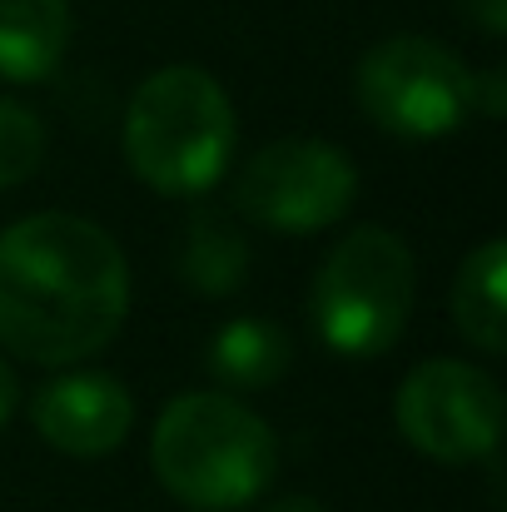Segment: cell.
I'll use <instances>...</instances> for the list:
<instances>
[{"instance_id": "1", "label": "cell", "mask_w": 507, "mask_h": 512, "mask_svg": "<svg viewBox=\"0 0 507 512\" xmlns=\"http://www.w3.org/2000/svg\"><path fill=\"white\" fill-rule=\"evenodd\" d=\"M130 264L110 229L80 214H25L0 234V348L70 368L120 334Z\"/></svg>"}, {"instance_id": "2", "label": "cell", "mask_w": 507, "mask_h": 512, "mask_svg": "<svg viewBox=\"0 0 507 512\" xmlns=\"http://www.w3.org/2000/svg\"><path fill=\"white\" fill-rule=\"evenodd\" d=\"M155 478L174 503L194 512L249 508L279 468L274 428L224 388L179 393L150 438Z\"/></svg>"}, {"instance_id": "3", "label": "cell", "mask_w": 507, "mask_h": 512, "mask_svg": "<svg viewBox=\"0 0 507 512\" xmlns=\"http://www.w3.org/2000/svg\"><path fill=\"white\" fill-rule=\"evenodd\" d=\"M229 90L199 65L155 70L125 110V160L140 184L169 199H189L219 184L234 155Z\"/></svg>"}, {"instance_id": "4", "label": "cell", "mask_w": 507, "mask_h": 512, "mask_svg": "<svg viewBox=\"0 0 507 512\" xmlns=\"http://www.w3.org/2000/svg\"><path fill=\"white\" fill-rule=\"evenodd\" d=\"M413 294H418L413 249L393 229L363 224L348 229L319 264L309 289V319L329 353L378 358L408 329Z\"/></svg>"}, {"instance_id": "5", "label": "cell", "mask_w": 507, "mask_h": 512, "mask_svg": "<svg viewBox=\"0 0 507 512\" xmlns=\"http://www.w3.org/2000/svg\"><path fill=\"white\" fill-rule=\"evenodd\" d=\"M353 85L363 115L398 140H438L473 115V70L428 35L378 40L358 60Z\"/></svg>"}, {"instance_id": "6", "label": "cell", "mask_w": 507, "mask_h": 512, "mask_svg": "<svg viewBox=\"0 0 507 512\" xmlns=\"http://www.w3.org/2000/svg\"><path fill=\"white\" fill-rule=\"evenodd\" d=\"M358 199V165L314 135L264 145L234 179V209L274 234L334 229Z\"/></svg>"}, {"instance_id": "7", "label": "cell", "mask_w": 507, "mask_h": 512, "mask_svg": "<svg viewBox=\"0 0 507 512\" xmlns=\"http://www.w3.org/2000/svg\"><path fill=\"white\" fill-rule=\"evenodd\" d=\"M398 433L433 463H478L498 453L503 438V393L498 378L463 358L418 363L393 398Z\"/></svg>"}, {"instance_id": "8", "label": "cell", "mask_w": 507, "mask_h": 512, "mask_svg": "<svg viewBox=\"0 0 507 512\" xmlns=\"http://www.w3.org/2000/svg\"><path fill=\"white\" fill-rule=\"evenodd\" d=\"M35 433L65 458H105L135 428V398L110 373H55L30 398Z\"/></svg>"}, {"instance_id": "9", "label": "cell", "mask_w": 507, "mask_h": 512, "mask_svg": "<svg viewBox=\"0 0 507 512\" xmlns=\"http://www.w3.org/2000/svg\"><path fill=\"white\" fill-rule=\"evenodd\" d=\"M174 264H179V279L189 289H199L209 299H224V294L244 289V279H249V239H244V229L234 224L229 209L199 204L184 219Z\"/></svg>"}, {"instance_id": "10", "label": "cell", "mask_w": 507, "mask_h": 512, "mask_svg": "<svg viewBox=\"0 0 507 512\" xmlns=\"http://www.w3.org/2000/svg\"><path fill=\"white\" fill-rule=\"evenodd\" d=\"M70 45L65 0H0V80L35 85L45 80Z\"/></svg>"}, {"instance_id": "11", "label": "cell", "mask_w": 507, "mask_h": 512, "mask_svg": "<svg viewBox=\"0 0 507 512\" xmlns=\"http://www.w3.org/2000/svg\"><path fill=\"white\" fill-rule=\"evenodd\" d=\"M294 343L269 319H229L209 339V373L229 393H264L289 373Z\"/></svg>"}, {"instance_id": "12", "label": "cell", "mask_w": 507, "mask_h": 512, "mask_svg": "<svg viewBox=\"0 0 507 512\" xmlns=\"http://www.w3.org/2000/svg\"><path fill=\"white\" fill-rule=\"evenodd\" d=\"M503 274H507V244L488 239L478 244L453 284V324L458 334L483 348V353H503L507 348V309H503Z\"/></svg>"}, {"instance_id": "13", "label": "cell", "mask_w": 507, "mask_h": 512, "mask_svg": "<svg viewBox=\"0 0 507 512\" xmlns=\"http://www.w3.org/2000/svg\"><path fill=\"white\" fill-rule=\"evenodd\" d=\"M45 160V120L20 100H0V194L25 184Z\"/></svg>"}, {"instance_id": "14", "label": "cell", "mask_w": 507, "mask_h": 512, "mask_svg": "<svg viewBox=\"0 0 507 512\" xmlns=\"http://www.w3.org/2000/svg\"><path fill=\"white\" fill-rule=\"evenodd\" d=\"M473 110H483L488 120H503L507 110V75L493 65L483 75H473Z\"/></svg>"}, {"instance_id": "15", "label": "cell", "mask_w": 507, "mask_h": 512, "mask_svg": "<svg viewBox=\"0 0 507 512\" xmlns=\"http://www.w3.org/2000/svg\"><path fill=\"white\" fill-rule=\"evenodd\" d=\"M458 15L473 20L483 35H503L507 30V0H458Z\"/></svg>"}, {"instance_id": "16", "label": "cell", "mask_w": 507, "mask_h": 512, "mask_svg": "<svg viewBox=\"0 0 507 512\" xmlns=\"http://www.w3.org/2000/svg\"><path fill=\"white\" fill-rule=\"evenodd\" d=\"M15 403H20V383H15V373H10V363L0 358V428L10 423V413H15Z\"/></svg>"}, {"instance_id": "17", "label": "cell", "mask_w": 507, "mask_h": 512, "mask_svg": "<svg viewBox=\"0 0 507 512\" xmlns=\"http://www.w3.org/2000/svg\"><path fill=\"white\" fill-rule=\"evenodd\" d=\"M269 512H329L319 498H284V503H274Z\"/></svg>"}]
</instances>
